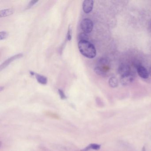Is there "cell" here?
I'll return each instance as SVG.
<instances>
[{
	"label": "cell",
	"mask_w": 151,
	"mask_h": 151,
	"mask_svg": "<svg viewBox=\"0 0 151 151\" xmlns=\"http://www.w3.org/2000/svg\"><path fill=\"white\" fill-rule=\"evenodd\" d=\"M78 47L80 53L85 57L89 59H93L96 56V48L89 41H79Z\"/></svg>",
	"instance_id": "obj_1"
},
{
	"label": "cell",
	"mask_w": 151,
	"mask_h": 151,
	"mask_svg": "<svg viewBox=\"0 0 151 151\" xmlns=\"http://www.w3.org/2000/svg\"><path fill=\"white\" fill-rule=\"evenodd\" d=\"M81 29L84 33L88 34L91 33L93 29V23L89 19H84L80 24Z\"/></svg>",
	"instance_id": "obj_2"
},
{
	"label": "cell",
	"mask_w": 151,
	"mask_h": 151,
	"mask_svg": "<svg viewBox=\"0 0 151 151\" xmlns=\"http://www.w3.org/2000/svg\"><path fill=\"white\" fill-rule=\"evenodd\" d=\"M23 54L20 53L16 55H14L12 56L10 58H9L8 60H6L0 66V70H2L6 68L7 67L9 66L10 63H12L13 61L17 60V59H20V58L22 57Z\"/></svg>",
	"instance_id": "obj_3"
},
{
	"label": "cell",
	"mask_w": 151,
	"mask_h": 151,
	"mask_svg": "<svg viewBox=\"0 0 151 151\" xmlns=\"http://www.w3.org/2000/svg\"><path fill=\"white\" fill-rule=\"evenodd\" d=\"M118 73L121 77L126 76L131 74L130 67L129 65L125 63H122L119 66L118 70Z\"/></svg>",
	"instance_id": "obj_4"
},
{
	"label": "cell",
	"mask_w": 151,
	"mask_h": 151,
	"mask_svg": "<svg viewBox=\"0 0 151 151\" xmlns=\"http://www.w3.org/2000/svg\"><path fill=\"white\" fill-rule=\"evenodd\" d=\"M93 1L92 0H86L83 2V8L86 14H89L93 10Z\"/></svg>",
	"instance_id": "obj_5"
},
{
	"label": "cell",
	"mask_w": 151,
	"mask_h": 151,
	"mask_svg": "<svg viewBox=\"0 0 151 151\" xmlns=\"http://www.w3.org/2000/svg\"><path fill=\"white\" fill-rule=\"evenodd\" d=\"M134 79V76L132 73L126 76L121 77L120 82L123 86H127L130 84Z\"/></svg>",
	"instance_id": "obj_6"
},
{
	"label": "cell",
	"mask_w": 151,
	"mask_h": 151,
	"mask_svg": "<svg viewBox=\"0 0 151 151\" xmlns=\"http://www.w3.org/2000/svg\"><path fill=\"white\" fill-rule=\"evenodd\" d=\"M137 71L139 76L144 79H147L149 76V73L145 68L142 66L137 67Z\"/></svg>",
	"instance_id": "obj_7"
},
{
	"label": "cell",
	"mask_w": 151,
	"mask_h": 151,
	"mask_svg": "<svg viewBox=\"0 0 151 151\" xmlns=\"http://www.w3.org/2000/svg\"><path fill=\"white\" fill-rule=\"evenodd\" d=\"M15 10L13 9H4L0 11V17H6L13 14L14 13Z\"/></svg>",
	"instance_id": "obj_8"
},
{
	"label": "cell",
	"mask_w": 151,
	"mask_h": 151,
	"mask_svg": "<svg viewBox=\"0 0 151 151\" xmlns=\"http://www.w3.org/2000/svg\"><path fill=\"white\" fill-rule=\"evenodd\" d=\"M101 145L97 144H91L87 146L86 147H85L83 149L81 150V151H88L89 150H99L100 149Z\"/></svg>",
	"instance_id": "obj_9"
},
{
	"label": "cell",
	"mask_w": 151,
	"mask_h": 151,
	"mask_svg": "<svg viewBox=\"0 0 151 151\" xmlns=\"http://www.w3.org/2000/svg\"><path fill=\"white\" fill-rule=\"evenodd\" d=\"M35 76H36V79L39 83L42 85L47 84V79L46 77L37 74H35Z\"/></svg>",
	"instance_id": "obj_10"
},
{
	"label": "cell",
	"mask_w": 151,
	"mask_h": 151,
	"mask_svg": "<svg viewBox=\"0 0 151 151\" xmlns=\"http://www.w3.org/2000/svg\"><path fill=\"white\" fill-rule=\"evenodd\" d=\"M94 71L97 75L105 77L106 75V70H104L101 67L99 66L95 67V68L94 69Z\"/></svg>",
	"instance_id": "obj_11"
},
{
	"label": "cell",
	"mask_w": 151,
	"mask_h": 151,
	"mask_svg": "<svg viewBox=\"0 0 151 151\" xmlns=\"http://www.w3.org/2000/svg\"><path fill=\"white\" fill-rule=\"evenodd\" d=\"M109 86L112 88H116L117 87L118 85V79L116 77H111L109 78Z\"/></svg>",
	"instance_id": "obj_12"
},
{
	"label": "cell",
	"mask_w": 151,
	"mask_h": 151,
	"mask_svg": "<svg viewBox=\"0 0 151 151\" xmlns=\"http://www.w3.org/2000/svg\"><path fill=\"white\" fill-rule=\"evenodd\" d=\"M89 37L88 35L86 33H81L78 36V40L79 41H88Z\"/></svg>",
	"instance_id": "obj_13"
},
{
	"label": "cell",
	"mask_w": 151,
	"mask_h": 151,
	"mask_svg": "<svg viewBox=\"0 0 151 151\" xmlns=\"http://www.w3.org/2000/svg\"><path fill=\"white\" fill-rule=\"evenodd\" d=\"M8 36V34L6 32L3 31L0 32V39L1 40L6 39Z\"/></svg>",
	"instance_id": "obj_14"
},
{
	"label": "cell",
	"mask_w": 151,
	"mask_h": 151,
	"mask_svg": "<svg viewBox=\"0 0 151 151\" xmlns=\"http://www.w3.org/2000/svg\"><path fill=\"white\" fill-rule=\"evenodd\" d=\"M67 39L69 41H70L72 39V34H71V29L70 26H69L68 30V33H67Z\"/></svg>",
	"instance_id": "obj_15"
},
{
	"label": "cell",
	"mask_w": 151,
	"mask_h": 151,
	"mask_svg": "<svg viewBox=\"0 0 151 151\" xmlns=\"http://www.w3.org/2000/svg\"><path fill=\"white\" fill-rule=\"evenodd\" d=\"M58 92H59L60 97L61 99H64L67 98L66 95H65L64 92L63 91V90H61V89H59V90H58Z\"/></svg>",
	"instance_id": "obj_16"
},
{
	"label": "cell",
	"mask_w": 151,
	"mask_h": 151,
	"mask_svg": "<svg viewBox=\"0 0 151 151\" xmlns=\"http://www.w3.org/2000/svg\"><path fill=\"white\" fill-rule=\"evenodd\" d=\"M38 1H36V0H33V1H32L29 3V5L27 7V9H29L31 8L34 5L36 4L37 2Z\"/></svg>",
	"instance_id": "obj_17"
},
{
	"label": "cell",
	"mask_w": 151,
	"mask_h": 151,
	"mask_svg": "<svg viewBox=\"0 0 151 151\" xmlns=\"http://www.w3.org/2000/svg\"><path fill=\"white\" fill-rule=\"evenodd\" d=\"M30 75L32 76H34V75H35V73H34V72H33V71H30Z\"/></svg>",
	"instance_id": "obj_18"
},
{
	"label": "cell",
	"mask_w": 151,
	"mask_h": 151,
	"mask_svg": "<svg viewBox=\"0 0 151 151\" xmlns=\"http://www.w3.org/2000/svg\"><path fill=\"white\" fill-rule=\"evenodd\" d=\"M149 75H150V76H151V66L150 67V69H149Z\"/></svg>",
	"instance_id": "obj_19"
},
{
	"label": "cell",
	"mask_w": 151,
	"mask_h": 151,
	"mask_svg": "<svg viewBox=\"0 0 151 151\" xmlns=\"http://www.w3.org/2000/svg\"><path fill=\"white\" fill-rule=\"evenodd\" d=\"M142 151H146V149L145 147H143V148H142Z\"/></svg>",
	"instance_id": "obj_20"
},
{
	"label": "cell",
	"mask_w": 151,
	"mask_h": 151,
	"mask_svg": "<svg viewBox=\"0 0 151 151\" xmlns=\"http://www.w3.org/2000/svg\"><path fill=\"white\" fill-rule=\"evenodd\" d=\"M3 89H4V87H2V86H1V87H0V91H1Z\"/></svg>",
	"instance_id": "obj_21"
}]
</instances>
